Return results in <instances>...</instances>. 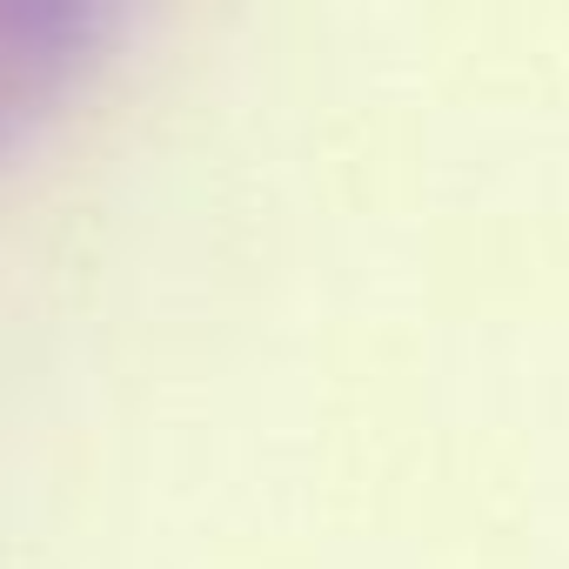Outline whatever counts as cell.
<instances>
[{
	"label": "cell",
	"instance_id": "obj_1",
	"mask_svg": "<svg viewBox=\"0 0 569 569\" xmlns=\"http://www.w3.org/2000/svg\"><path fill=\"white\" fill-rule=\"evenodd\" d=\"M81 41H88V14H14L0 34V94L48 101L74 74Z\"/></svg>",
	"mask_w": 569,
	"mask_h": 569
}]
</instances>
